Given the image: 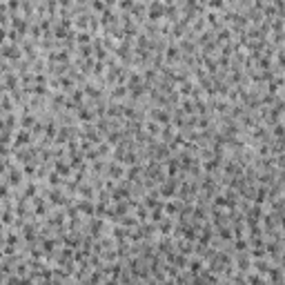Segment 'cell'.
Masks as SVG:
<instances>
[{
	"label": "cell",
	"mask_w": 285,
	"mask_h": 285,
	"mask_svg": "<svg viewBox=\"0 0 285 285\" xmlns=\"http://www.w3.org/2000/svg\"><path fill=\"white\" fill-rule=\"evenodd\" d=\"M209 7L212 9H220V7H223V0H209Z\"/></svg>",
	"instance_id": "cell-1"
}]
</instances>
